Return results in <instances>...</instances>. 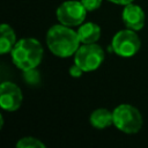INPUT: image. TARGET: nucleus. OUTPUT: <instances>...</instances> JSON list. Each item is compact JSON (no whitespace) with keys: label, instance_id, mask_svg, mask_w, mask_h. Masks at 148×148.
Returning a JSON list of instances; mask_svg holds the SVG:
<instances>
[{"label":"nucleus","instance_id":"f8f14e48","mask_svg":"<svg viewBox=\"0 0 148 148\" xmlns=\"http://www.w3.org/2000/svg\"><path fill=\"white\" fill-rule=\"evenodd\" d=\"M17 148H45V145L37 138L24 136L16 142Z\"/></svg>","mask_w":148,"mask_h":148},{"label":"nucleus","instance_id":"7ed1b4c3","mask_svg":"<svg viewBox=\"0 0 148 148\" xmlns=\"http://www.w3.org/2000/svg\"><path fill=\"white\" fill-rule=\"evenodd\" d=\"M113 125L126 134H135L142 127V116L140 111L130 104H120L112 111Z\"/></svg>","mask_w":148,"mask_h":148},{"label":"nucleus","instance_id":"f03ea898","mask_svg":"<svg viewBox=\"0 0 148 148\" xmlns=\"http://www.w3.org/2000/svg\"><path fill=\"white\" fill-rule=\"evenodd\" d=\"M43 53L42 44L32 37L21 38L10 51L14 65L23 72L36 68L43 59Z\"/></svg>","mask_w":148,"mask_h":148},{"label":"nucleus","instance_id":"39448f33","mask_svg":"<svg viewBox=\"0 0 148 148\" xmlns=\"http://www.w3.org/2000/svg\"><path fill=\"white\" fill-rule=\"evenodd\" d=\"M104 60L103 49L96 44H82L74 53V64L80 66L84 72L97 69Z\"/></svg>","mask_w":148,"mask_h":148},{"label":"nucleus","instance_id":"ddd939ff","mask_svg":"<svg viewBox=\"0 0 148 148\" xmlns=\"http://www.w3.org/2000/svg\"><path fill=\"white\" fill-rule=\"evenodd\" d=\"M23 77L24 81L29 84H37L39 83V73L36 71V68L28 69L23 72Z\"/></svg>","mask_w":148,"mask_h":148},{"label":"nucleus","instance_id":"20e7f679","mask_svg":"<svg viewBox=\"0 0 148 148\" xmlns=\"http://www.w3.org/2000/svg\"><path fill=\"white\" fill-rule=\"evenodd\" d=\"M141 46L140 38L138 37L135 30L124 29L119 30L112 38L111 47L113 52L123 58H131L135 56Z\"/></svg>","mask_w":148,"mask_h":148},{"label":"nucleus","instance_id":"9d476101","mask_svg":"<svg viewBox=\"0 0 148 148\" xmlns=\"http://www.w3.org/2000/svg\"><path fill=\"white\" fill-rule=\"evenodd\" d=\"M89 123L92 127L98 128V130H103V128H106L113 124V114L108 109L99 108V109L94 110L90 113Z\"/></svg>","mask_w":148,"mask_h":148},{"label":"nucleus","instance_id":"4468645a","mask_svg":"<svg viewBox=\"0 0 148 148\" xmlns=\"http://www.w3.org/2000/svg\"><path fill=\"white\" fill-rule=\"evenodd\" d=\"M80 1L88 12H94L101 7L103 0H80Z\"/></svg>","mask_w":148,"mask_h":148},{"label":"nucleus","instance_id":"2eb2a0df","mask_svg":"<svg viewBox=\"0 0 148 148\" xmlns=\"http://www.w3.org/2000/svg\"><path fill=\"white\" fill-rule=\"evenodd\" d=\"M83 73H84V71L80 66H77L76 64H74V65H72L69 67V75L72 77H80Z\"/></svg>","mask_w":148,"mask_h":148},{"label":"nucleus","instance_id":"1a4fd4ad","mask_svg":"<svg viewBox=\"0 0 148 148\" xmlns=\"http://www.w3.org/2000/svg\"><path fill=\"white\" fill-rule=\"evenodd\" d=\"M77 36L81 44H92L96 43L101 37V28L94 22H87L79 25Z\"/></svg>","mask_w":148,"mask_h":148},{"label":"nucleus","instance_id":"423d86ee","mask_svg":"<svg viewBox=\"0 0 148 148\" xmlns=\"http://www.w3.org/2000/svg\"><path fill=\"white\" fill-rule=\"evenodd\" d=\"M87 9L81 1L68 0L62 2L56 10L59 23L67 27H77L83 23L87 15Z\"/></svg>","mask_w":148,"mask_h":148},{"label":"nucleus","instance_id":"6e6552de","mask_svg":"<svg viewBox=\"0 0 148 148\" xmlns=\"http://www.w3.org/2000/svg\"><path fill=\"white\" fill-rule=\"evenodd\" d=\"M121 18L126 28L132 30H141L146 22V15L142 10V8L138 5L128 3L124 7L121 13Z\"/></svg>","mask_w":148,"mask_h":148},{"label":"nucleus","instance_id":"dca6fc26","mask_svg":"<svg viewBox=\"0 0 148 148\" xmlns=\"http://www.w3.org/2000/svg\"><path fill=\"white\" fill-rule=\"evenodd\" d=\"M112 3H116V5H121V6H126L128 3H132L134 0H108Z\"/></svg>","mask_w":148,"mask_h":148},{"label":"nucleus","instance_id":"9b49d317","mask_svg":"<svg viewBox=\"0 0 148 148\" xmlns=\"http://www.w3.org/2000/svg\"><path fill=\"white\" fill-rule=\"evenodd\" d=\"M15 44L16 35L13 28L7 23H2L0 25V53L6 54L10 52Z\"/></svg>","mask_w":148,"mask_h":148},{"label":"nucleus","instance_id":"0eeeda50","mask_svg":"<svg viewBox=\"0 0 148 148\" xmlns=\"http://www.w3.org/2000/svg\"><path fill=\"white\" fill-rule=\"evenodd\" d=\"M23 101V95L18 86L13 82H2L0 86V105L3 110L16 111Z\"/></svg>","mask_w":148,"mask_h":148},{"label":"nucleus","instance_id":"f257e3e1","mask_svg":"<svg viewBox=\"0 0 148 148\" xmlns=\"http://www.w3.org/2000/svg\"><path fill=\"white\" fill-rule=\"evenodd\" d=\"M46 45L54 56L59 58H68L76 52L81 42L77 31H74L72 27L59 23L52 25L47 30Z\"/></svg>","mask_w":148,"mask_h":148}]
</instances>
